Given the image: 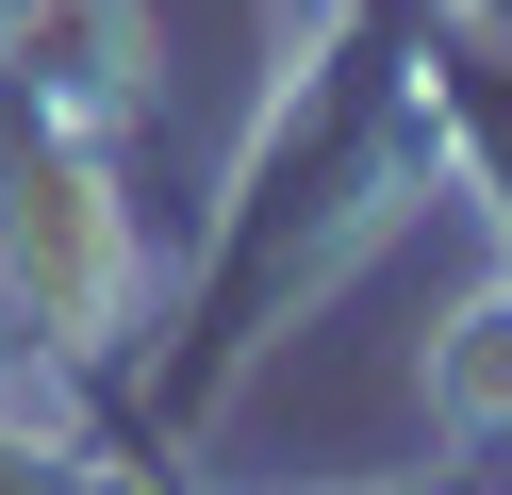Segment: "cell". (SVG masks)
<instances>
[{
  "mask_svg": "<svg viewBox=\"0 0 512 495\" xmlns=\"http://www.w3.org/2000/svg\"><path fill=\"white\" fill-rule=\"evenodd\" d=\"M17 17H34V0H0V50H17Z\"/></svg>",
  "mask_w": 512,
  "mask_h": 495,
  "instance_id": "cell-3",
  "label": "cell"
},
{
  "mask_svg": "<svg viewBox=\"0 0 512 495\" xmlns=\"http://www.w3.org/2000/svg\"><path fill=\"white\" fill-rule=\"evenodd\" d=\"M100 132L116 116H67V99L0 83V330H34L50 363H100L133 330V281H149Z\"/></svg>",
  "mask_w": 512,
  "mask_h": 495,
  "instance_id": "cell-1",
  "label": "cell"
},
{
  "mask_svg": "<svg viewBox=\"0 0 512 495\" xmlns=\"http://www.w3.org/2000/svg\"><path fill=\"white\" fill-rule=\"evenodd\" d=\"M430 17H479V33H512V0H430Z\"/></svg>",
  "mask_w": 512,
  "mask_h": 495,
  "instance_id": "cell-2",
  "label": "cell"
}]
</instances>
